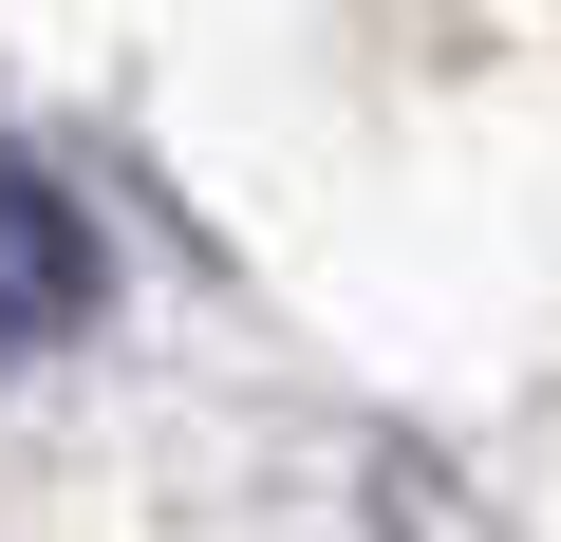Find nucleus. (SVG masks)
I'll return each mask as SVG.
<instances>
[{
	"mask_svg": "<svg viewBox=\"0 0 561 542\" xmlns=\"http://www.w3.org/2000/svg\"><path fill=\"white\" fill-rule=\"evenodd\" d=\"M76 319H94V224H76V187H57V169L0 150V374L57 356Z\"/></svg>",
	"mask_w": 561,
	"mask_h": 542,
	"instance_id": "f257e3e1",
	"label": "nucleus"
}]
</instances>
